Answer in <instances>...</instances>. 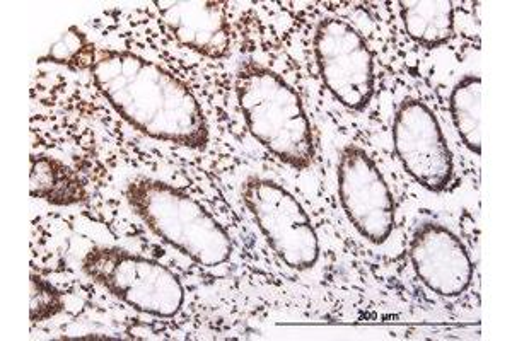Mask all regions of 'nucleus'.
I'll return each instance as SVG.
<instances>
[{
	"mask_svg": "<svg viewBox=\"0 0 512 341\" xmlns=\"http://www.w3.org/2000/svg\"><path fill=\"white\" fill-rule=\"evenodd\" d=\"M93 79L113 110L151 139L205 149L209 127L185 82L135 53L98 50Z\"/></svg>",
	"mask_w": 512,
	"mask_h": 341,
	"instance_id": "obj_1",
	"label": "nucleus"
},
{
	"mask_svg": "<svg viewBox=\"0 0 512 341\" xmlns=\"http://www.w3.org/2000/svg\"><path fill=\"white\" fill-rule=\"evenodd\" d=\"M236 96L251 135L292 168H308L315 142L299 94L274 70L248 62L236 74Z\"/></svg>",
	"mask_w": 512,
	"mask_h": 341,
	"instance_id": "obj_2",
	"label": "nucleus"
},
{
	"mask_svg": "<svg viewBox=\"0 0 512 341\" xmlns=\"http://www.w3.org/2000/svg\"><path fill=\"white\" fill-rule=\"evenodd\" d=\"M128 205L164 243L198 265H222L233 244L226 229L202 203L175 186L152 178H135L125 188Z\"/></svg>",
	"mask_w": 512,
	"mask_h": 341,
	"instance_id": "obj_3",
	"label": "nucleus"
},
{
	"mask_svg": "<svg viewBox=\"0 0 512 341\" xmlns=\"http://www.w3.org/2000/svg\"><path fill=\"white\" fill-rule=\"evenodd\" d=\"M82 272L140 313L171 318L180 313L185 289L158 261L125 249L94 246L82 258Z\"/></svg>",
	"mask_w": 512,
	"mask_h": 341,
	"instance_id": "obj_4",
	"label": "nucleus"
},
{
	"mask_svg": "<svg viewBox=\"0 0 512 341\" xmlns=\"http://www.w3.org/2000/svg\"><path fill=\"white\" fill-rule=\"evenodd\" d=\"M241 197L275 255L294 270H308L320 256V241L303 205L275 181L250 178Z\"/></svg>",
	"mask_w": 512,
	"mask_h": 341,
	"instance_id": "obj_5",
	"label": "nucleus"
},
{
	"mask_svg": "<svg viewBox=\"0 0 512 341\" xmlns=\"http://www.w3.org/2000/svg\"><path fill=\"white\" fill-rule=\"evenodd\" d=\"M315 55L328 91L350 110H364L374 93L373 53L361 33L344 19L316 28Z\"/></svg>",
	"mask_w": 512,
	"mask_h": 341,
	"instance_id": "obj_6",
	"label": "nucleus"
},
{
	"mask_svg": "<svg viewBox=\"0 0 512 341\" xmlns=\"http://www.w3.org/2000/svg\"><path fill=\"white\" fill-rule=\"evenodd\" d=\"M338 195L355 231L381 244L395 229V202L376 162L364 149L347 145L338 161Z\"/></svg>",
	"mask_w": 512,
	"mask_h": 341,
	"instance_id": "obj_7",
	"label": "nucleus"
},
{
	"mask_svg": "<svg viewBox=\"0 0 512 341\" xmlns=\"http://www.w3.org/2000/svg\"><path fill=\"white\" fill-rule=\"evenodd\" d=\"M393 145L403 168L417 183L431 191L448 188L453 156L429 106L419 99L403 101L393 123Z\"/></svg>",
	"mask_w": 512,
	"mask_h": 341,
	"instance_id": "obj_8",
	"label": "nucleus"
},
{
	"mask_svg": "<svg viewBox=\"0 0 512 341\" xmlns=\"http://www.w3.org/2000/svg\"><path fill=\"white\" fill-rule=\"evenodd\" d=\"M410 258L417 277L441 297H458L472 284L473 265L465 244L436 222L417 227Z\"/></svg>",
	"mask_w": 512,
	"mask_h": 341,
	"instance_id": "obj_9",
	"label": "nucleus"
},
{
	"mask_svg": "<svg viewBox=\"0 0 512 341\" xmlns=\"http://www.w3.org/2000/svg\"><path fill=\"white\" fill-rule=\"evenodd\" d=\"M164 26L183 47L221 58L231 47V29L224 2H158Z\"/></svg>",
	"mask_w": 512,
	"mask_h": 341,
	"instance_id": "obj_10",
	"label": "nucleus"
},
{
	"mask_svg": "<svg viewBox=\"0 0 512 341\" xmlns=\"http://www.w3.org/2000/svg\"><path fill=\"white\" fill-rule=\"evenodd\" d=\"M31 197L53 205H74L88 198L84 181L65 162L53 157H31Z\"/></svg>",
	"mask_w": 512,
	"mask_h": 341,
	"instance_id": "obj_11",
	"label": "nucleus"
},
{
	"mask_svg": "<svg viewBox=\"0 0 512 341\" xmlns=\"http://www.w3.org/2000/svg\"><path fill=\"white\" fill-rule=\"evenodd\" d=\"M408 36L424 47H439L451 40L454 7L451 2H402Z\"/></svg>",
	"mask_w": 512,
	"mask_h": 341,
	"instance_id": "obj_12",
	"label": "nucleus"
},
{
	"mask_svg": "<svg viewBox=\"0 0 512 341\" xmlns=\"http://www.w3.org/2000/svg\"><path fill=\"white\" fill-rule=\"evenodd\" d=\"M449 110L454 127L470 151L482 152V81L477 76H466L454 86Z\"/></svg>",
	"mask_w": 512,
	"mask_h": 341,
	"instance_id": "obj_13",
	"label": "nucleus"
},
{
	"mask_svg": "<svg viewBox=\"0 0 512 341\" xmlns=\"http://www.w3.org/2000/svg\"><path fill=\"white\" fill-rule=\"evenodd\" d=\"M98 50L88 40V36L81 29L72 26L67 29L59 40L48 48L47 55L41 57V62H53V64L67 65L72 69H93Z\"/></svg>",
	"mask_w": 512,
	"mask_h": 341,
	"instance_id": "obj_14",
	"label": "nucleus"
},
{
	"mask_svg": "<svg viewBox=\"0 0 512 341\" xmlns=\"http://www.w3.org/2000/svg\"><path fill=\"white\" fill-rule=\"evenodd\" d=\"M31 321L43 323L57 316L64 309V297L50 282L31 275L30 280Z\"/></svg>",
	"mask_w": 512,
	"mask_h": 341,
	"instance_id": "obj_15",
	"label": "nucleus"
}]
</instances>
